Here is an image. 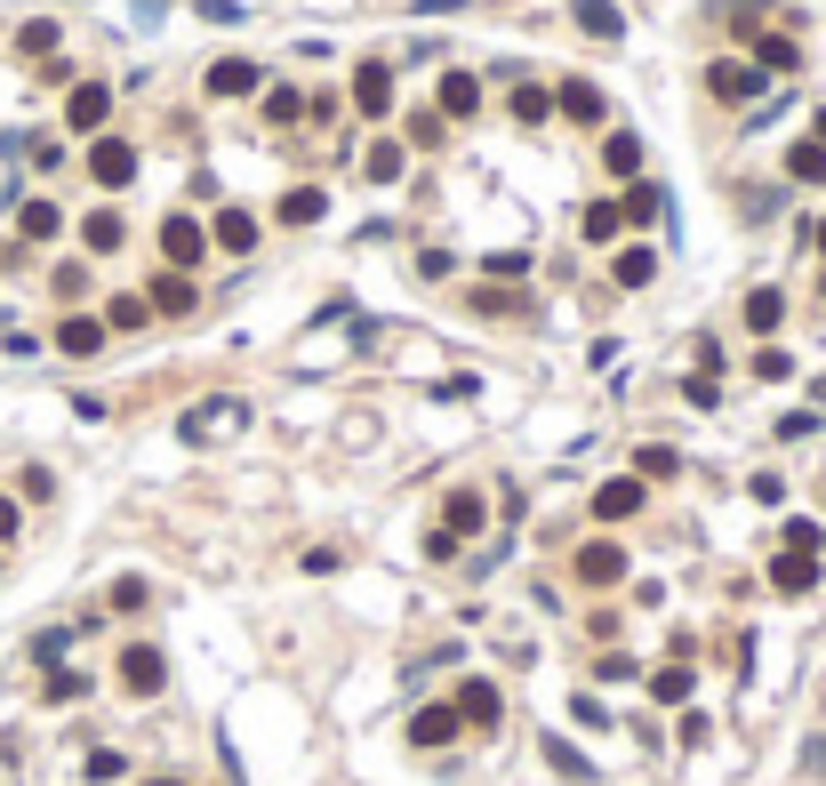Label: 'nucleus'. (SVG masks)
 Returning <instances> with one entry per match:
<instances>
[{"mask_svg": "<svg viewBox=\"0 0 826 786\" xmlns=\"http://www.w3.org/2000/svg\"><path fill=\"white\" fill-rule=\"evenodd\" d=\"M210 96H225V105L257 96V64H249V57H217V64H210Z\"/></svg>", "mask_w": 826, "mask_h": 786, "instance_id": "1a4fd4ad", "label": "nucleus"}, {"mask_svg": "<svg viewBox=\"0 0 826 786\" xmlns=\"http://www.w3.org/2000/svg\"><path fill=\"white\" fill-rule=\"evenodd\" d=\"M153 786H169V778H153Z\"/></svg>", "mask_w": 826, "mask_h": 786, "instance_id": "a18cd8bd", "label": "nucleus"}, {"mask_svg": "<svg viewBox=\"0 0 826 786\" xmlns=\"http://www.w3.org/2000/svg\"><path fill=\"white\" fill-rule=\"evenodd\" d=\"M241 426H249V401H241V394H210V401H193L185 418H177V441L210 450V441H233Z\"/></svg>", "mask_w": 826, "mask_h": 786, "instance_id": "f257e3e1", "label": "nucleus"}, {"mask_svg": "<svg viewBox=\"0 0 826 786\" xmlns=\"http://www.w3.org/2000/svg\"><path fill=\"white\" fill-rule=\"evenodd\" d=\"M64 642H73V634H64V626H49L41 642H32V659H41V666H57V659H64Z\"/></svg>", "mask_w": 826, "mask_h": 786, "instance_id": "58836bf2", "label": "nucleus"}, {"mask_svg": "<svg viewBox=\"0 0 826 786\" xmlns=\"http://www.w3.org/2000/svg\"><path fill=\"white\" fill-rule=\"evenodd\" d=\"M17 522H24V514H17V498H0V545L17 538Z\"/></svg>", "mask_w": 826, "mask_h": 786, "instance_id": "37998d69", "label": "nucleus"}, {"mask_svg": "<svg viewBox=\"0 0 826 786\" xmlns=\"http://www.w3.org/2000/svg\"><path fill=\"white\" fill-rule=\"evenodd\" d=\"M121 770H129V763H121V755H113V746H96V755H89V778H96V786H113V778H121Z\"/></svg>", "mask_w": 826, "mask_h": 786, "instance_id": "4c0bfd02", "label": "nucleus"}, {"mask_svg": "<svg viewBox=\"0 0 826 786\" xmlns=\"http://www.w3.org/2000/svg\"><path fill=\"white\" fill-rule=\"evenodd\" d=\"M145 321H153L145 297H113V305H105V337H113V329H145Z\"/></svg>", "mask_w": 826, "mask_h": 786, "instance_id": "cd10ccee", "label": "nucleus"}, {"mask_svg": "<svg viewBox=\"0 0 826 786\" xmlns=\"http://www.w3.org/2000/svg\"><path fill=\"white\" fill-rule=\"evenodd\" d=\"M210 242H217V249H233V257H249V249H257V217H249V210H217Z\"/></svg>", "mask_w": 826, "mask_h": 786, "instance_id": "4468645a", "label": "nucleus"}, {"mask_svg": "<svg viewBox=\"0 0 826 786\" xmlns=\"http://www.w3.org/2000/svg\"><path fill=\"white\" fill-rule=\"evenodd\" d=\"M24 498H57V473L49 466H24Z\"/></svg>", "mask_w": 826, "mask_h": 786, "instance_id": "ea45409f", "label": "nucleus"}, {"mask_svg": "<svg viewBox=\"0 0 826 786\" xmlns=\"http://www.w3.org/2000/svg\"><path fill=\"white\" fill-rule=\"evenodd\" d=\"M818 257H826V217H818Z\"/></svg>", "mask_w": 826, "mask_h": 786, "instance_id": "c03bdc74", "label": "nucleus"}, {"mask_svg": "<svg viewBox=\"0 0 826 786\" xmlns=\"http://www.w3.org/2000/svg\"><path fill=\"white\" fill-rule=\"evenodd\" d=\"M771 586L778 594H810L818 586V554H795V545H786V554L771 562Z\"/></svg>", "mask_w": 826, "mask_h": 786, "instance_id": "ddd939ff", "label": "nucleus"}, {"mask_svg": "<svg viewBox=\"0 0 826 786\" xmlns=\"http://www.w3.org/2000/svg\"><path fill=\"white\" fill-rule=\"evenodd\" d=\"M618 233H626V210H618V201H594L587 210V242H618Z\"/></svg>", "mask_w": 826, "mask_h": 786, "instance_id": "c756f323", "label": "nucleus"}, {"mask_svg": "<svg viewBox=\"0 0 826 786\" xmlns=\"http://www.w3.org/2000/svg\"><path fill=\"white\" fill-rule=\"evenodd\" d=\"M746 49L763 57L771 73H795V64H803V49H795V41H778V32H746Z\"/></svg>", "mask_w": 826, "mask_h": 786, "instance_id": "b1692460", "label": "nucleus"}, {"mask_svg": "<svg viewBox=\"0 0 826 786\" xmlns=\"http://www.w3.org/2000/svg\"><path fill=\"white\" fill-rule=\"evenodd\" d=\"M314 217H329V193L322 185H289L282 193V225H314Z\"/></svg>", "mask_w": 826, "mask_h": 786, "instance_id": "412c9836", "label": "nucleus"}, {"mask_svg": "<svg viewBox=\"0 0 826 786\" xmlns=\"http://www.w3.org/2000/svg\"><path fill=\"white\" fill-rule=\"evenodd\" d=\"M778 321H786V297H778V289H754V297H746V329H763V337H771Z\"/></svg>", "mask_w": 826, "mask_h": 786, "instance_id": "bb28decb", "label": "nucleus"}, {"mask_svg": "<svg viewBox=\"0 0 826 786\" xmlns=\"http://www.w3.org/2000/svg\"><path fill=\"white\" fill-rule=\"evenodd\" d=\"M602 169H610V177H642V136L634 129H610L602 136Z\"/></svg>", "mask_w": 826, "mask_h": 786, "instance_id": "2eb2a0df", "label": "nucleus"}, {"mask_svg": "<svg viewBox=\"0 0 826 786\" xmlns=\"http://www.w3.org/2000/svg\"><path fill=\"white\" fill-rule=\"evenodd\" d=\"M161 257H169V273H193L201 257H210V225L169 217V225H161Z\"/></svg>", "mask_w": 826, "mask_h": 786, "instance_id": "7ed1b4c3", "label": "nucleus"}, {"mask_svg": "<svg viewBox=\"0 0 826 786\" xmlns=\"http://www.w3.org/2000/svg\"><path fill=\"white\" fill-rule=\"evenodd\" d=\"M354 105H361L369 121L394 113V73H386V64H354Z\"/></svg>", "mask_w": 826, "mask_h": 786, "instance_id": "0eeeda50", "label": "nucleus"}, {"mask_svg": "<svg viewBox=\"0 0 826 786\" xmlns=\"http://www.w3.org/2000/svg\"><path fill=\"white\" fill-rule=\"evenodd\" d=\"M17 49H24V57H49V49H57V24H49V17H41V24H24V32H17Z\"/></svg>", "mask_w": 826, "mask_h": 786, "instance_id": "f704fd0d", "label": "nucleus"}, {"mask_svg": "<svg viewBox=\"0 0 826 786\" xmlns=\"http://www.w3.org/2000/svg\"><path fill=\"white\" fill-rule=\"evenodd\" d=\"M554 113V89H513V121H545Z\"/></svg>", "mask_w": 826, "mask_h": 786, "instance_id": "473e14b6", "label": "nucleus"}, {"mask_svg": "<svg viewBox=\"0 0 826 786\" xmlns=\"http://www.w3.org/2000/svg\"><path fill=\"white\" fill-rule=\"evenodd\" d=\"M554 96H562V113H570V121H602V89H594V81H562Z\"/></svg>", "mask_w": 826, "mask_h": 786, "instance_id": "393cba45", "label": "nucleus"}, {"mask_svg": "<svg viewBox=\"0 0 826 786\" xmlns=\"http://www.w3.org/2000/svg\"><path fill=\"white\" fill-rule=\"evenodd\" d=\"M634 466H642V473H650V482H666V473H682V458H674V450H666V441H650V450H642V458H634Z\"/></svg>", "mask_w": 826, "mask_h": 786, "instance_id": "72a5a7b5", "label": "nucleus"}, {"mask_svg": "<svg viewBox=\"0 0 826 786\" xmlns=\"http://www.w3.org/2000/svg\"><path fill=\"white\" fill-rule=\"evenodd\" d=\"M145 305H153V314H169V321H185L193 305H201V282H193V273H161Z\"/></svg>", "mask_w": 826, "mask_h": 786, "instance_id": "6e6552de", "label": "nucleus"}, {"mask_svg": "<svg viewBox=\"0 0 826 786\" xmlns=\"http://www.w3.org/2000/svg\"><path fill=\"white\" fill-rule=\"evenodd\" d=\"M650 691H659V698H666V706H682V698H691V674H682V666H666V674H659V682H650Z\"/></svg>", "mask_w": 826, "mask_h": 786, "instance_id": "c9c22d12", "label": "nucleus"}, {"mask_svg": "<svg viewBox=\"0 0 826 786\" xmlns=\"http://www.w3.org/2000/svg\"><path fill=\"white\" fill-rule=\"evenodd\" d=\"M594 514H602V522L642 514V482H634V473H626V482H602V490H594Z\"/></svg>", "mask_w": 826, "mask_h": 786, "instance_id": "a211bd4d", "label": "nucleus"}, {"mask_svg": "<svg viewBox=\"0 0 826 786\" xmlns=\"http://www.w3.org/2000/svg\"><path fill=\"white\" fill-rule=\"evenodd\" d=\"M786 177H795V185H826V145H810V136H803V145L786 153Z\"/></svg>", "mask_w": 826, "mask_h": 786, "instance_id": "a878e982", "label": "nucleus"}, {"mask_svg": "<svg viewBox=\"0 0 826 786\" xmlns=\"http://www.w3.org/2000/svg\"><path fill=\"white\" fill-rule=\"evenodd\" d=\"M265 113H273V121H282V129H289V121L305 113V96H297V89H273V96H265Z\"/></svg>", "mask_w": 826, "mask_h": 786, "instance_id": "e433bc0d", "label": "nucleus"}, {"mask_svg": "<svg viewBox=\"0 0 826 786\" xmlns=\"http://www.w3.org/2000/svg\"><path fill=\"white\" fill-rule=\"evenodd\" d=\"M786 545H795V554H818V522H786Z\"/></svg>", "mask_w": 826, "mask_h": 786, "instance_id": "79ce46f5", "label": "nucleus"}, {"mask_svg": "<svg viewBox=\"0 0 826 786\" xmlns=\"http://www.w3.org/2000/svg\"><path fill=\"white\" fill-rule=\"evenodd\" d=\"M441 530H450V538L481 530V490H450V506H441Z\"/></svg>", "mask_w": 826, "mask_h": 786, "instance_id": "5701e85b", "label": "nucleus"}, {"mask_svg": "<svg viewBox=\"0 0 826 786\" xmlns=\"http://www.w3.org/2000/svg\"><path fill=\"white\" fill-rule=\"evenodd\" d=\"M545 763H554L562 778H594V763H587V755H578V746H570L562 731H554V738H545Z\"/></svg>", "mask_w": 826, "mask_h": 786, "instance_id": "c85d7f7f", "label": "nucleus"}, {"mask_svg": "<svg viewBox=\"0 0 826 786\" xmlns=\"http://www.w3.org/2000/svg\"><path fill=\"white\" fill-rule=\"evenodd\" d=\"M698 81H706V96H722V105H754V96H763V73H754L746 57H714Z\"/></svg>", "mask_w": 826, "mask_h": 786, "instance_id": "f03ea898", "label": "nucleus"}, {"mask_svg": "<svg viewBox=\"0 0 826 786\" xmlns=\"http://www.w3.org/2000/svg\"><path fill=\"white\" fill-rule=\"evenodd\" d=\"M578 578H587V586H618V578H626V545L594 538L587 554H578Z\"/></svg>", "mask_w": 826, "mask_h": 786, "instance_id": "9b49d317", "label": "nucleus"}, {"mask_svg": "<svg viewBox=\"0 0 826 786\" xmlns=\"http://www.w3.org/2000/svg\"><path fill=\"white\" fill-rule=\"evenodd\" d=\"M650 273H659V257H650V249H618V289H642Z\"/></svg>", "mask_w": 826, "mask_h": 786, "instance_id": "2f4dec72", "label": "nucleus"}, {"mask_svg": "<svg viewBox=\"0 0 826 786\" xmlns=\"http://www.w3.org/2000/svg\"><path fill=\"white\" fill-rule=\"evenodd\" d=\"M578 32H594V41H626V9L618 0H570Z\"/></svg>", "mask_w": 826, "mask_h": 786, "instance_id": "9d476101", "label": "nucleus"}, {"mask_svg": "<svg viewBox=\"0 0 826 786\" xmlns=\"http://www.w3.org/2000/svg\"><path fill=\"white\" fill-rule=\"evenodd\" d=\"M161 682H169V659L153 651V642H129V651H121V691L129 698H153Z\"/></svg>", "mask_w": 826, "mask_h": 786, "instance_id": "20e7f679", "label": "nucleus"}, {"mask_svg": "<svg viewBox=\"0 0 826 786\" xmlns=\"http://www.w3.org/2000/svg\"><path fill=\"white\" fill-rule=\"evenodd\" d=\"M401 161H409L401 145H369V153H361V169H369V185H394V177H401Z\"/></svg>", "mask_w": 826, "mask_h": 786, "instance_id": "7c9ffc66", "label": "nucleus"}, {"mask_svg": "<svg viewBox=\"0 0 826 786\" xmlns=\"http://www.w3.org/2000/svg\"><path fill=\"white\" fill-rule=\"evenodd\" d=\"M81 691H89V674H49V698H57V706H64V698H81Z\"/></svg>", "mask_w": 826, "mask_h": 786, "instance_id": "a19ab883", "label": "nucleus"}, {"mask_svg": "<svg viewBox=\"0 0 826 786\" xmlns=\"http://www.w3.org/2000/svg\"><path fill=\"white\" fill-rule=\"evenodd\" d=\"M81 242H89L96 257H113V249L129 242V225H121V210H89V217H81Z\"/></svg>", "mask_w": 826, "mask_h": 786, "instance_id": "f3484780", "label": "nucleus"}, {"mask_svg": "<svg viewBox=\"0 0 826 786\" xmlns=\"http://www.w3.org/2000/svg\"><path fill=\"white\" fill-rule=\"evenodd\" d=\"M498 714H506V698H498V682H466V691H458V723H481V731H490Z\"/></svg>", "mask_w": 826, "mask_h": 786, "instance_id": "dca6fc26", "label": "nucleus"}, {"mask_svg": "<svg viewBox=\"0 0 826 786\" xmlns=\"http://www.w3.org/2000/svg\"><path fill=\"white\" fill-rule=\"evenodd\" d=\"M57 354H73V361H96L105 354V321H89V314H73L57 329Z\"/></svg>", "mask_w": 826, "mask_h": 786, "instance_id": "f8f14e48", "label": "nucleus"}, {"mask_svg": "<svg viewBox=\"0 0 826 786\" xmlns=\"http://www.w3.org/2000/svg\"><path fill=\"white\" fill-rule=\"evenodd\" d=\"M105 113H113V89H105V81H81L73 96H64V121H73L81 136H96V129H105Z\"/></svg>", "mask_w": 826, "mask_h": 786, "instance_id": "423d86ee", "label": "nucleus"}, {"mask_svg": "<svg viewBox=\"0 0 826 786\" xmlns=\"http://www.w3.org/2000/svg\"><path fill=\"white\" fill-rule=\"evenodd\" d=\"M441 113H450V121H473V113H481V81H473V73H441Z\"/></svg>", "mask_w": 826, "mask_h": 786, "instance_id": "6ab92c4d", "label": "nucleus"}, {"mask_svg": "<svg viewBox=\"0 0 826 786\" xmlns=\"http://www.w3.org/2000/svg\"><path fill=\"white\" fill-rule=\"evenodd\" d=\"M17 233H24V242H57V233H64V210H57V201H24V210H17Z\"/></svg>", "mask_w": 826, "mask_h": 786, "instance_id": "aec40b11", "label": "nucleus"}, {"mask_svg": "<svg viewBox=\"0 0 826 786\" xmlns=\"http://www.w3.org/2000/svg\"><path fill=\"white\" fill-rule=\"evenodd\" d=\"M89 177L105 185V193H121V185L136 177V145H121V136H96V145H89Z\"/></svg>", "mask_w": 826, "mask_h": 786, "instance_id": "39448f33", "label": "nucleus"}, {"mask_svg": "<svg viewBox=\"0 0 826 786\" xmlns=\"http://www.w3.org/2000/svg\"><path fill=\"white\" fill-rule=\"evenodd\" d=\"M409 738H418V746H450L458 738V706H426L418 723H409Z\"/></svg>", "mask_w": 826, "mask_h": 786, "instance_id": "4be33fe9", "label": "nucleus"}]
</instances>
